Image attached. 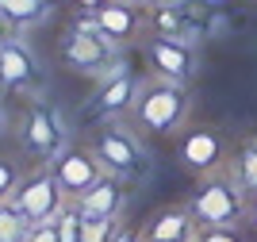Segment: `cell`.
<instances>
[{"label":"cell","instance_id":"1","mask_svg":"<svg viewBox=\"0 0 257 242\" xmlns=\"http://www.w3.org/2000/svg\"><path fill=\"white\" fill-rule=\"evenodd\" d=\"M246 196H249V189L242 185L234 162H230V169L219 166L200 177L188 208H192L200 227H238L242 215H246Z\"/></svg>","mask_w":257,"mask_h":242},{"label":"cell","instance_id":"2","mask_svg":"<svg viewBox=\"0 0 257 242\" xmlns=\"http://www.w3.org/2000/svg\"><path fill=\"white\" fill-rule=\"evenodd\" d=\"M131 116L139 119L146 131H177V127L188 119V93H184L181 81H169V77H154L139 89V100L131 108Z\"/></svg>","mask_w":257,"mask_h":242},{"label":"cell","instance_id":"3","mask_svg":"<svg viewBox=\"0 0 257 242\" xmlns=\"http://www.w3.org/2000/svg\"><path fill=\"white\" fill-rule=\"evenodd\" d=\"M62 62L73 69V73L85 77H111L127 65L119 62V46L107 39L104 31H85V27H73V31L62 39Z\"/></svg>","mask_w":257,"mask_h":242},{"label":"cell","instance_id":"4","mask_svg":"<svg viewBox=\"0 0 257 242\" xmlns=\"http://www.w3.org/2000/svg\"><path fill=\"white\" fill-rule=\"evenodd\" d=\"M12 204H16V211L35 227V223H54L58 219L62 208L69 204V196H65L62 181L54 177V169H39V173H31V177L20 181Z\"/></svg>","mask_w":257,"mask_h":242},{"label":"cell","instance_id":"5","mask_svg":"<svg viewBox=\"0 0 257 242\" xmlns=\"http://www.w3.org/2000/svg\"><path fill=\"white\" fill-rule=\"evenodd\" d=\"M65 138H69V131H65L62 112L54 104H31V112L23 119V146H27V154L39 162H54L65 150Z\"/></svg>","mask_w":257,"mask_h":242},{"label":"cell","instance_id":"6","mask_svg":"<svg viewBox=\"0 0 257 242\" xmlns=\"http://www.w3.org/2000/svg\"><path fill=\"white\" fill-rule=\"evenodd\" d=\"M92 150H96V158L104 162V169L111 177H119V181H135V177L146 173V150H142L139 138L131 135V131H123V127L100 131V138L92 142Z\"/></svg>","mask_w":257,"mask_h":242},{"label":"cell","instance_id":"7","mask_svg":"<svg viewBox=\"0 0 257 242\" xmlns=\"http://www.w3.org/2000/svg\"><path fill=\"white\" fill-rule=\"evenodd\" d=\"M50 169H54V177L62 181V189H65L69 200H77L81 192H88L107 173L104 162L96 158V150H85V146H65L62 154L50 162Z\"/></svg>","mask_w":257,"mask_h":242},{"label":"cell","instance_id":"8","mask_svg":"<svg viewBox=\"0 0 257 242\" xmlns=\"http://www.w3.org/2000/svg\"><path fill=\"white\" fill-rule=\"evenodd\" d=\"M0 85L16 89V93H31L39 89V62L27 50V42L12 35L8 42H0Z\"/></svg>","mask_w":257,"mask_h":242},{"label":"cell","instance_id":"9","mask_svg":"<svg viewBox=\"0 0 257 242\" xmlns=\"http://www.w3.org/2000/svg\"><path fill=\"white\" fill-rule=\"evenodd\" d=\"M139 77L131 73V69H119V73L104 77L96 89V96H92V116L100 119H115L123 116V112H131L135 108V100H139Z\"/></svg>","mask_w":257,"mask_h":242},{"label":"cell","instance_id":"10","mask_svg":"<svg viewBox=\"0 0 257 242\" xmlns=\"http://www.w3.org/2000/svg\"><path fill=\"white\" fill-rule=\"evenodd\" d=\"M150 54V65L158 69V77H169V81H188L192 77V65H196V50L188 46L184 39H150L146 46Z\"/></svg>","mask_w":257,"mask_h":242},{"label":"cell","instance_id":"11","mask_svg":"<svg viewBox=\"0 0 257 242\" xmlns=\"http://www.w3.org/2000/svg\"><path fill=\"white\" fill-rule=\"evenodd\" d=\"M223 154H226V142L211 127H196V131H188V135L181 138V162L188 169H196L200 177L223 166Z\"/></svg>","mask_w":257,"mask_h":242},{"label":"cell","instance_id":"12","mask_svg":"<svg viewBox=\"0 0 257 242\" xmlns=\"http://www.w3.org/2000/svg\"><path fill=\"white\" fill-rule=\"evenodd\" d=\"M73 204L81 208V215H96V219H119V215H123V204H127V192H123V181H119V177L104 173V177H100L88 192H81Z\"/></svg>","mask_w":257,"mask_h":242},{"label":"cell","instance_id":"13","mask_svg":"<svg viewBox=\"0 0 257 242\" xmlns=\"http://www.w3.org/2000/svg\"><path fill=\"white\" fill-rule=\"evenodd\" d=\"M196 231H200V223H196L192 208H169L146 227L142 242H192Z\"/></svg>","mask_w":257,"mask_h":242},{"label":"cell","instance_id":"14","mask_svg":"<svg viewBox=\"0 0 257 242\" xmlns=\"http://www.w3.org/2000/svg\"><path fill=\"white\" fill-rule=\"evenodd\" d=\"M96 23H100V31L115 42V46H123V42H131L135 35H139L142 16H139V4H131V0H111L107 8L96 12Z\"/></svg>","mask_w":257,"mask_h":242},{"label":"cell","instance_id":"15","mask_svg":"<svg viewBox=\"0 0 257 242\" xmlns=\"http://www.w3.org/2000/svg\"><path fill=\"white\" fill-rule=\"evenodd\" d=\"M0 12L12 20V27H35L39 20L50 16V0H0Z\"/></svg>","mask_w":257,"mask_h":242},{"label":"cell","instance_id":"16","mask_svg":"<svg viewBox=\"0 0 257 242\" xmlns=\"http://www.w3.org/2000/svg\"><path fill=\"white\" fill-rule=\"evenodd\" d=\"M154 31L161 35V39H184V27H188V20H184V12L177 8V4H169V0H161V4H154Z\"/></svg>","mask_w":257,"mask_h":242},{"label":"cell","instance_id":"17","mask_svg":"<svg viewBox=\"0 0 257 242\" xmlns=\"http://www.w3.org/2000/svg\"><path fill=\"white\" fill-rule=\"evenodd\" d=\"M27 231H31V223L16 211L12 200H4L0 204V242H27Z\"/></svg>","mask_w":257,"mask_h":242},{"label":"cell","instance_id":"18","mask_svg":"<svg viewBox=\"0 0 257 242\" xmlns=\"http://www.w3.org/2000/svg\"><path fill=\"white\" fill-rule=\"evenodd\" d=\"M234 169H238V177H242V185L257 196V138H246V142L238 146Z\"/></svg>","mask_w":257,"mask_h":242},{"label":"cell","instance_id":"19","mask_svg":"<svg viewBox=\"0 0 257 242\" xmlns=\"http://www.w3.org/2000/svg\"><path fill=\"white\" fill-rule=\"evenodd\" d=\"M81 227H85V215L69 200L62 208V215H58V234H62V242H81Z\"/></svg>","mask_w":257,"mask_h":242},{"label":"cell","instance_id":"20","mask_svg":"<svg viewBox=\"0 0 257 242\" xmlns=\"http://www.w3.org/2000/svg\"><path fill=\"white\" fill-rule=\"evenodd\" d=\"M115 231H119V219H96V215H85L81 242H111Z\"/></svg>","mask_w":257,"mask_h":242},{"label":"cell","instance_id":"21","mask_svg":"<svg viewBox=\"0 0 257 242\" xmlns=\"http://www.w3.org/2000/svg\"><path fill=\"white\" fill-rule=\"evenodd\" d=\"M20 169L12 166V162H4L0 158V204L4 200H12V196H16V189H20Z\"/></svg>","mask_w":257,"mask_h":242},{"label":"cell","instance_id":"22","mask_svg":"<svg viewBox=\"0 0 257 242\" xmlns=\"http://www.w3.org/2000/svg\"><path fill=\"white\" fill-rule=\"evenodd\" d=\"M196 242H242V234L238 227H200Z\"/></svg>","mask_w":257,"mask_h":242},{"label":"cell","instance_id":"23","mask_svg":"<svg viewBox=\"0 0 257 242\" xmlns=\"http://www.w3.org/2000/svg\"><path fill=\"white\" fill-rule=\"evenodd\" d=\"M27 242H62V234H58V219H54V223H35L31 231H27Z\"/></svg>","mask_w":257,"mask_h":242},{"label":"cell","instance_id":"24","mask_svg":"<svg viewBox=\"0 0 257 242\" xmlns=\"http://www.w3.org/2000/svg\"><path fill=\"white\" fill-rule=\"evenodd\" d=\"M73 4H77V12H92V16H96V12L107 8L111 0H73Z\"/></svg>","mask_w":257,"mask_h":242},{"label":"cell","instance_id":"25","mask_svg":"<svg viewBox=\"0 0 257 242\" xmlns=\"http://www.w3.org/2000/svg\"><path fill=\"white\" fill-rule=\"evenodd\" d=\"M111 242H142V238H135V231H131V227H123V223H119V231L111 234Z\"/></svg>","mask_w":257,"mask_h":242},{"label":"cell","instance_id":"26","mask_svg":"<svg viewBox=\"0 0 257 242\" xmlns=\"http://www.w3.org/2000/svg\"><path fill=\"white\" fill-rule=\"evenodd\" d=\"M12 31H16V27H12V20L4 16V12H0V42H8V39H12Z\"/></svg>","mask_w":257,"mask_h":242},{"label":"cell","instance_id":"27","mask_svg":"<svg viewBox=\"0 0 257 242\" xmlns=\"http://www.w3.org/2000/svg\"><path fill=\"white\" fill-rule=\"evenodd\" d=\"M131 4H139V8H146V4H161V0H131Z\"/></svg>","mask_w":257,"mask_h":242},{"label":"cell","instance_id":"28","mask_svg":"<svg viewBox=\"0 0 257 242\" xmlns=\"http://www.w3.org/2000/svg\"><path fill=\"white\" fill-rule=\"evenodd\" d=\"M4 123H8V112H4V104H0V131H4Z\"/></svg>","mask_w":257,"mask_h":242},{"label":"cell","instance_id":"29","mask_svg":"<svg viewBox=\"0 0 257 242\" xmlns=\"http://www.w3.org/2000/svg\"><path fill=\"white\" fill-rule=\"evenodd\" d=\"M253 223H257V208H253Z\"/></svg>","mask_w":257,"mask_h":242},{"label":"cell","instance_id":"30","mask_svg":"<svg viewBox=\"0 0 257 242\" xmlns=\"http://www.w3.org/2000/svg\"><path fill=\"white\" fill-rule=\"evenodd\" d=\"M192 242H196V238H192Z\"/></svg>","mask_w":257,"mask_h":242}]
</instances>
